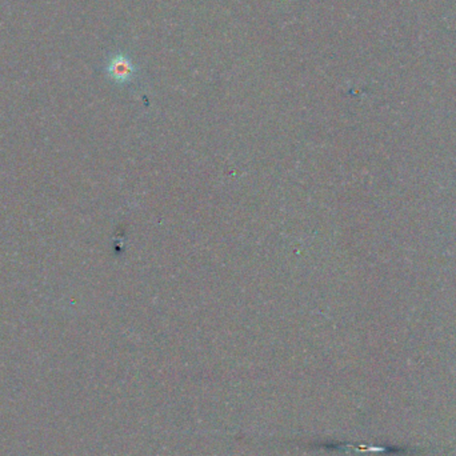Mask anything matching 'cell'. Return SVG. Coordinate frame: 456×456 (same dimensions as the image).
Listing matches in <instances>:
<instances>
[{"instance_id": "1", "label": "cell", "mask_w": 456, "mask_h": 456, "mask_svg": "<svg viewBox=\"0 0 456 456\" xmlns=\"http://www.w3.org/2000/svg\"><path fill=\"white\" fill-rule=\"evenodd\" d=\"M107 71L112 81H115L118 83H126L134 75V66L127 56L117 55L111 59Z\"/></svg>"}]
</instances>
